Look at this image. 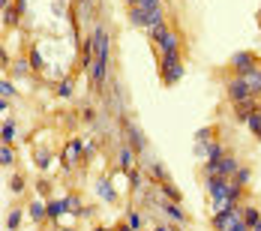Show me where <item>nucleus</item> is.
<instances>
[{
	"label": "nucleus",
	"mask_w": 261,
	"mask_h": 231,
	"mask_svg": "<svg viewBox=\"0 0 261 231\" xmlns=\"http://www.w3.org/2000/svg\"><path fill=\"white\" fill-rule=\"evenodd\" d=\"M237 168H240L237 156L225 153L222 159H216V162H204V165H201V174H204V177H225V180H231L237 174Z\"/></svg>",
	"instance_id": "obj_1"
},
{
	"label": "nucleus",
	"mask_w": 261,
	"mask_h": 231,
	"mask_svg": "<svg viewBox=\"0 0 261 231\" xmlns=\"http://www.w3.org/2000/svg\"><path fill=\"white\" fill-rule=\"evenodd\" d=\"M159 78H162V84H165V87H174V84L180 81V78H183L180 54H177V57H162V63H159Z\"/></svg>",
	"instance_id": "obj_2"
},
{
	"label": "nucleus",
	"mask_w": 261,
	"mask_h": 231,
	"mask_svg": "<svg viewBox=\"0 0 261 231\" xmlns=\"http://www.w3.org/2000/svg\"><path fill=\"white\" fill-rule=\"evenodd\" d=\"M129 24L135 27H144V30H150V27L156 24H165V12L162 9H150V12H144V9H129Z\"/></svg>",
	"instance_id": "obj_3"
},
{
	"label": "nucleus",
	"mask_w": 261,
	"mask_h": 231,
	"mask_svg": "<svg viewBox=\"0 0 261 231\" xmlns=\"http://www.w3.org/2000/svg\"><path fill=\"white\" fill-rule=\"evenodd\" d=\"M225 96H228V102L237 105V102H246L249 96H255L252 90H249V84L243 81V75H231L225 81Z\"/></svg>",
	"instance_id": "obj_4"
},
{
	"label": "nucleus",
	"mask_w": 261,
	"mask_h": 231,
	"mask_svg": "<svg viewBox=\"0 0 261 231\" xmlns=\"http://www.w3.org/2000/svg\"><path fill=\"white\" fill-rule=\"evenodd\" d=\"M93 54H96V60H108V54H111V36H108V30L102 24L93 27Z\"/></svg>",
	"instance_id": "obj_5"
},
{
	"label": "nucleus",
	"mask_w": 261,
	"mask_h": 231,
	"mask_svg": "<svg viewBox=\"0 0 261 231\" xmlns=\"http://www.w3.org/2000/svg\"><path fill=\"white\" fill-rule=\"evenodd\" d=\"M228 66H231V75H246L252 66H258V57L252 52H234Z\"/></svg>",
	"instance_id": "obj_6"
},
{
	"label": "nucleus",
	"mask_w": 261,
	"mask_h": 231,
	"mask_svg": "<svg viewBox=\"0 0 261 231\" xmlns=\"http://www.w3.org/2000/svg\"><path fill=\"white\" fill-rule=\"evenodd\" d=\"M240 219H243V204L234 207V210H228V213H213L210 216V225H213V231H228Z\"/></svg>",
	"instance_id": "obj_7"
},
{
	"label": "nucleus",
	"mask_w": 261,
	"mask_h": 231,
	"mask_svg": "<svg viewBox=\"0 0 261 231\" xmlns=\"http://www.w3.org/2000/svg\"><path fill=\"white\" fill-rule=\"evenodd\" d=\"M84 159V141L81 138H69L63 147V168H75V162Z\"/></svg>",
	"instance_id": "obj_8"
},
{
	"label": "nucleus",
	"mask_w": 261,
	"mask_h": 231,
	"mask_svg": "<svg viewBox=\"0 0 261 231\" xmlns=\"http://www.w3.org/2000/svg\"><path fill=\"white\" fill-rule=\"evenodd\" d=\"M156 45H159V52H162V57H177L180 54V33L168 27V33L159 39Z\"/></svg>",
	"instance_id": "obj_9"
},
{
	"label": "nucleus",
	"mask_w": 261,
	"mask_h": 231,
	"mask_svg": "<svg viewBox=\"0 0 261 231\" xmlns=\"http://www.w3.org/2000/svg\"><path fill=\"white\" fill-rule=\"evenodd\" d=\"M123 129H126V138H129V147L135 153H144L147 150V138H144V132L135 126L132 120H123Z\"/></svg>",
	"instance_id": "obj_10"
},
{
	"label": "nucleus",
	"mask_w": 261,
	"mask_h": 231,
	"mask_svg": "<svg viewBox=\"0 0 261 231\" xmlns=\"http://www.w3.org/2000/svg\"><path fill=\"white\" fill-rule=\"evenodd\" d=\"M204 189H207L210 201H213V198H225L228 180H225V177H204Z\"/></svg>",
	"instance_id": "obj_11"
},
{
	"label": "nucleus",
	"mask_w": 261,
	"mask_h": 231,
	"mask_svg": "<svg viewBox=\"0 0 261 231\" xmlns=\"http://www.w3.org/2000/svg\"><path fill=\"white\" fill-rule=\"evenodd\" d=\"M159 207H162V213H165L171 222H180V225L186 222V213H183L180 201H168V198H165V201H159Z\"/></svg>",
	"instance_id": "obj_12"
},
{
	"label": "nucleus",
	"mask_w": 261,
	"mask_h": 231,
	"mask_svg": "<svg viewBox=\"0 0 261 231\" xmlns=\"http://www.w3.org/2000/svg\"><path fill=\"white\" fill-rule=\"evenodd\" d=\"M117 168H120V171H126V174L135 168V150H132L129 144H123V147L117 150Z\"/></svg>",
	"instance_id": "obj_13"
},
{
	"label": "nucleus",
	"mask_w": 261,
	"mask_h": 231,
	"mask_svg": "<svg viewBox=\"0 0 261 231\" xmlns=\"http://www.w3.org/2000/svg\"><path fill=\"white\" fill-rule=\"evenodd\" d=\"M198 156H201L204 162H216V159H222V156H225V144H222L219 138H213V141H210V144Z\"/></svg>",
	"instance_id": "obj_14"
},
{
	"label": "nucleus",
	"mask_w": 261,
	"mask_h": 231,
	"mask_svg": "<svg viewBox=\"0 0 261 231\" xmlns=\"http://www.w3.org/2000/svg\"><path fill=\"white\" fill-rule=\"evenodd\" d=\"M96 195L102 198L105 204H114V201H117V192H114V186H111V180H108V177L96 180Z\"/></svg>",
	"instance_id": "obj_15"
},
{
	"label": "nucleus",
	"mask_w": 261,
	"mask_h": 231,
	"mask_svg": "<svg viewBox=\"0 0 261 231\" xmlns=\"http://www.w3.org/2000/svg\"><path fill=\"white\" fill-rule=\"evenodd\" d=\"M213 138H216V129H213V126L198 129V132H195V153H201V150L207 147V144L213 141Z\"/></svg>",
	"instance_id": "obj_16"
},
{
	"label": "nucleus",
	"mask_w": 261,
	"mask_h": 231,
	"mask_svg": "<svg viewBox=\"0 0 261 231\" xmlns=\"http://www.w3.org/2000/svg\"><path fill=\"white\" fill-rule=\"evenodd\" d=\"M105 72H108V60H93V66H90V81H93V87H102Z\"/></svg>",
	"instance_id": "obj_17"
},
{
	"label": "nucleus",
	"mask_w": 261,
	"mask_h": 231,
	"mask_svg": "<svg viewBox=\"0 0 261 231\" xmlns=\"http://www.w3.org/2000/svg\"><path fill=\"white\" fill-rule=\"evenodd\" d=\"M66 210H69L66 198H54V201H48V222H54V225H57V219H60Z\"/></svg>",
	"instance_id": "obj_18"
},
{
	"label": "nucleus",
	"mask_w": 261,
	"mask_h": 231,
	"mask_svg": "<svg viewBox=\"0 0 261 231\" xmlns=\"http://www.w3.org/2000/svg\"><path fill=\"white\" fill-rule=\"evenodd\" d=\"M243 81L249 84V90H252L255 96H261V63H258V66H252V69L243 75Z\"/></svg>",
	"instance_id": "obj_19"
},
{
	"label": "nucleus",
	"mask_w": 261,
	"mask_h": 231,
	"mask_svg": "<svg viewBox=\"0 0 261 231\" xmlns=\"http://www.w3.org/2000/svg\"><path fill=\"white\" fill-rule=\"evenodd\" d=\"M27 216H30L33 222L48 219V204H42V201H30V207H27Z\"/></svg>",
	"instance_id": "obj_20"
},
{
	"label": "nucleus",
	"mask_w": 261,
	"mask_h": 231,
	"mask_svg": "<svg viewBox=\"0 0 261 231\" xmlns=\"http://www.w3.org/2000/svg\"><path fill=\"white\" fill-rule=\"evenodd\" d=\"M66 204H69V213H75V216H93V210L81 204L79 195H66Z\"/></svg>",
	"instance_id": "obj_21"
},
{
	"label": "nucleus",
	"mask_w": 261,
	"mask_h": 231,
	"mask_svg": "<svg viewBox=\"0 0 261 231\" xmlns=\"http://www.w3.org/2000/svg\"><path fill=\"white\" fill-rule=\"evenodd\" d=\"M243 222H246L249 228H255L261 222V210L255 204H243Z\"/></svg>",
	"instance_id": "obj_22"
},
{
	"label": "nucleus",
	"mask_w": 261,
	"mask_h": 231,
	"mask_svg": "<svg viewBox=\"0 0 261 231\" xmlns=\"http://www.w3.org/2000/svg\"><path fill=\"white\" fill-rule=\"evenodd\" d=\"M147 174H150V177H153V183H165V180H168V171H165V168H162V162H156V159H153V162H150V165H147Z\"/></svg>",
	"instance_id": "obj_23"
},
{
	"label": "nucleus",
	"mask_w": 261,
	"mask_h": 231,
	"mask_svg": "<svg viewBox=\"0 0 261 231\" xmlns=\"http://www.w3.org/2000/svg\"><path fill=\"white\" fill-rule=\"evenodd\" d=\"M0 141H3V144H12V141H15V120H12V117H9V120H3Z\"/></svg>",
	"instance_id": "obj_24"
},
{
	"label": "nucleus",
	"mask_w": 261,
	"mask_h": 231,
	"mask_svg": "<svg viewBox=\"0 0 261 231\" xmlns=\"http://www.w3.org/2000/svg\"><path fill=\"white\" fill-rule=\"evenodd\" d=\"M159 189H162V195L168 198V201H180L183 195H180V189L171 183V180H165V183H159Z\"/></svg>",
	"instance_id": "obj_25"
},
{
	"label": "nucleus",
	"mask_w": 261,
	"mask_h": 231,
	"mask_svg": "<svg viewBox=\"0 0 261 231\" xmlns=\"http://www.w3.org/2000/svg\"><path fill=\"white\" fill-rule=\"evenodd\" d=\"M231 180H234L237 186H243V189H246V186H249V180H252V168H249V165H240V168H237V174Z\"/></svg>",
	"instance_id": "obj_26"
},
{
	"label": "nucleus",
	"mask_w": 261,
	"mask_h": 231,
	"mask_svg": "<svg viewBox=\"0 0 261 231\" xmlns=\"http://www.w3.org/2000/svg\"><path fill=\"white\" fill-rule=\"evenodd\" d=\"M0 165H3V168H12V165H15V153H12V147H9V144H3V147H0Z\"/></svg>",
	"instance_id": "obj_27"
},
{
	"label": "nucleus",
	"mask_w": 261,
	"mask_h": 231,
	"mask_svg": "<svg viewBox=\"0 0 261 231\" xmlns=\"http://www.w3.org/2000/svg\"><path fill=\"white\" fill-rule=\"evenodd\" d=\"M57 96L60 99H69L72 96V78H60L57 81Z\"/></svg>",
	"instance_id": "obj_28"
},
{
	"label": "nucleus",
	"mask_w": 261,
	"mask_h": 231,
	"mask_svg": "<svg viewBox=\"0 0 261 231\" xmlns=\"http://www.w3.org/2000/svg\"><path fill=\"white\" fill-rule=\"evenodd\" d=\"M246 126L252 135H261V111H252L249 117H246Z\"/></svg>",
	"instance_id": "obj_29"
},
{
	"label": "nucleus",
	"mask_w": 261,
	"mask_h": 231,
	"mask_svg": "<svg viewBox=\"0 0 261 231\" xmlns=\"http://www.w3.org/2000/svg\"><path fill=\"white\" fill-rule=\"evenodd\" d=\"M18 15H21V12H18L15 6L3 9V24H6V27H15V24H18Z\"/></svg>",
	"instance_id": "obj_30"
},
{
	"label": "nucleus",
	"mask_w": 261,
	"mask_h": 231,
	"mask_svg": "<svg viewBox=\"0 0 261 231\" xmlns=\"http://www.w3.org/2000/svg\"><path fill=\"white\" fill-rule=\"evenodd\" d=\"M21 225V210H9V216H6V231H18Z\"/></svg>",
	"instance_id": "obj_31"
},
{
	"label": "nucleus",
	"mask_w": 261,
	"mask_h": 231,
	"mask_svg": "<svg viewBox=\"0 0 261 231\" xmlns=\"http://www.w3.org/2000/svg\"><path fill=\"white\" fill-rule=\"evenodd\" d=\"M27 60H30V66H33V69H45V60H42V54H39V48H30V54H27Z\"/></svg>",
	"instance_id": "obj_32"
},
{
	"label": "nucleus",
	"mask_w": 261,
	"mask_h": 231,
	"mask_svg": "<svg viewBox=\"0 0 261 231\" xmlns=\"http://www.w3.org/2000/svg\"><path fill=\"white\" fill-rule=\"evenodd\" d=\"M30 69H33V66H30V60H15V63H12V72H15V75L21 78V75H27V72H30Z\"/></svg>",
	"instance_id": "obj_33"
},
{
	"label": "nucleus",
	"mask_w": 261,
	"mask_h": 231,
	"mask_svg": "<svg viewBox=\"0 0 261 231\" xmlns=\"http://www.w3.org/2000/svg\"><path fill=\"white\" fill-rule=\"evenodd\" d=\"M132 9V6H129ZM135 9H144V12H150V9H162V0H138L135 3Z\"/></svg>",
	"instance_id": "obj_34"
},
{
	"label": "nucleus",
	"mask_w": 261,
	"mask_h": 231,
	"mask_svg": "<svg viewBox=\"0 0 261 231\" xmlns=\"http://www.w3.org/2000/svg\"><path fill=\"white\" fill-rule=\"evenodd\" d=\"M33 162H36L39 168H48V165H51V153H48V150H36Z\"/></svg>",
	"instance_id": "obj_35"
},
{
	"label": "nucleus",
	"mask_w": 261,
	"mask_h": 231,
	"mask_svg": "<svg viewBox=\"0 0 261 231\" xmlns=\"http://www.w3.org/2000/svg\"><path fill=\"white\" fill-rule=\"evenodd\" d=\"M9 192H15V195L24 192V177H21V174H12V177H9Z\"/></svg>",
	"instance_id": "obj_36"
},
{
	"label": "nucleus",
	"mask_w": 261,
	"mask_h": 231,
	"mask_svg": "<svg viewBox=\"0 0 261 231\" xmlns=\"http://www.w3.org/2000/svg\"><path fill=\"white\" fill-rule=\"evenodd\" d=\"M0 93H3V99H9V96H15V84H12L9 78H3V81H0Z\"/></svg>",
	"instance_id": "obj_37"
},
{
	"label": "nucleus",
	"mask_w": 261,
	"mask_h": 231,
	"mask_svg": "<svg viewBox=\"0 0 261 231\" xmlns=\"http://www.w3.org/2000/svg\"><path fill=\"white\" fill-rule=\"evenodd\" d=\"M147 33H150V39H153V42H159V39L168 33V24H156V27H150Z\"/></svg>",
	"instance_id": "obj_38"
},
{
	"label": "nucleus",
	"mask_w": 261,
	"mask_h": 231,
	"mask_svg": "<svg viewBox=\"0 0 261 231\" xmlns=\"http://www.w3.org/2000/svg\"><path fill=\"white\" fill-rule=\"evenodd\" d=\"M126 222H129V228H141V213H135V210H129V213H126Z\"/></svg>",
	"instance_id": "obj_39"
},
{
	"label": "nucleus",
	"mask_w": 261,
	"mask_h": 231,
	"mask_svg": "<svg viewBox=\"0 0 261 231\" xmlns=\"http://www.w3.org/2000/svg\"><path fill=\"white\" fill-rule=\"evenodd\" d=\"M129 183H132V189H135V192L141 189V183H144V180H141V171H138V168H132V171H129Z\"/></svg>",
	"instance_id": "obj_40"
},
{
	"label": "nucleus",
	"mask_w": 261,
	"mask_h": 231,
	"mask_svg": "<svg viewBox=\"0 0 261 231\" xmlns=\"http://www.w3.org/2000/svg\"><path fill=\"white\" fill-rule=\"evenodd\" d=\"M93 153H96V144L93 141H84V159H90Z\"/></svg>",
	"instance_id": "obj_41"
},
{
	"label": "nucleus",
	"mask_w": 261,
	"mask_h": 231,
	"mask_svg": "<svg viewBox=\"0 0 261 231\" xmlns=\"http://www.w3.org/2000/svg\"><path fill=\"white\" fill-rule=\"evenodd\" d=\"M228 231H252V228H249V225H246V222L240 219V222H234V225H231V228H228Z\"/></svg>",
	"instance_id": "obj_42"
},
{
	"label": "nucleus",
	"mask_w": 261,
	"mask_h": 231,
	"mask_svg": "<svg viewBox=\"0 0 261 231\" xmlns=\"http://www.w3.org/2000/svg\"><path fill=\"white\" fill-rule=\"evenodd\" d=\"M15 9H18V12H24V9H27V0H15Z\"/></svg>",
	"instance_id": "obj_43"
},
{
	"label": "nucleus",
	"mask_w": 261,
	"mask_h": 231,
	"mask_svg": "<svg viewBox=\"0 0 261 231\" xmlns=\"http://www.w3.org/2000/svg\"><path fill=\"white\" fill-rule=\"evenodd\" d=\"M114 231H135V228H129V222H123V225H117Z\"/></svg>",
	"instance_id": "obj_44"
},
{
	"label": "nucleus",
	"mask_w": 261,
	"mask_h": 231,
	"mask_svg": "<svg viewBox=\"0 0 261 231\" xmlns=\"http://www.w3.org/2000/svg\"><path fill=\"white\" fill-rule=\"evenodd\" d=\"M153 231H177V228H168V225H153Z\"/></svg>",
	"instance_id": "obj_45"
},
{
	"label": "nucleus",
	"mask_w": 261,
	"mask_h": 231,
	"mask_svg": "<svg viewBox=\"0 0 261 231\" xmlns=\"http://www.w3.org/2000/svg\"><path fill=\"white\" fill-rule=\"evenodd\" d=\"M12 6V0H0V9H9Z\"/></svg>",
	"instance_id": "obj_46"
},
{
	"label": "nucleus",
	"mask_w": 261,
	"mask_h": 231,
	"mask_svg": "<svg viewBox=\"0 0 261 231\" xmlns=\"http://www.w3.org/2000/svg\"><path fill=\"white\" fill-rule=\"evenodd\" d=\"M93 231H111V228H102V225H96V228H93Z\"/></svg>",
	"instance_id": "obj_47"
},
{
	"label": "nucleus",
	"mask_w": 261,
	"mask_h": 231,
	"mask_svg": "<svg viewBox=\"0 0 261 231\" xmlns=\"http://www.w3.org/2000/svg\"><path fill=\"white\" fill-rule=\"evenodd\" d=\"M252 231H261V222H258V225H255V228H252Z\"/></svg>",
	"instance_id": "obj_48"
},
{
	"label": "nucleus",
	"mask_w": 261,
	"mask_h": 231,
	"mask_svg": "<svg viewBox=\"0 0 261 231\" xmlns=\"http://www.w3.org/2000/svg\"><path fill=\"white\" fill-rule=\"evenodd\" d=\"M57 231H75V228H57Z\"/></svg>",
	"instance_id": "obj_49"
},
{
	"label": "nucleus",
	"mask_w": 261,
	"mask_h": 231,
	"mask_svg": "<svg viewBox=\"0 0 261 231\" xmlns=\"http://www.w3.org/2000/svg\"><path fill=\"white\" fill-rule=\"evenodd\" d=\"M258 111H261V96H258Z\"/></svg>",
	"instance_id": "obj_50"
},
{
	"label": "nucleus",
	"mask_w": 261,
	"mask_h": 231,
	"mask_svg": "<svg viewBox=\"0 0 261 231\" xmlns=\"http://www.w3.org/2000/svg\"><path fill=\"white\" fill-rule=\"evenodd\" d=\"M258 141H261V135H258Z\"/></svg>",
	"instance_id": "obj_51"
},
{
	"label": "nucleus",
	"mask_w": 261,
	"mask_h": 231,
	"mask_svg": "<svg viewBox=\"0 0 261 231\" xmlns=\"http://www.w3.org/2000/svg\"><path fill=\"white\" fill-rule=\"evenodd\" d=\"M258 21H261V15H258Z\"/></svg>",
	"instance_id": "obj_52"
},
{
	"label": "nucleus",
	"mask_w": 261,
	"mask_h": 231,
	"mask_svg": "<svg viewBox=\"0 0 261 231\" xmlns=\"http://www.w3.org/2000/svg\"><path fill=\"white\" fill-rule=\"evenodd\" d=\"M258 24H261V21H258Z\"/></svg>",
	"instance_id": "obj_53"
}]
</instances>
